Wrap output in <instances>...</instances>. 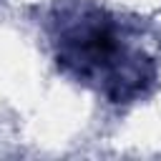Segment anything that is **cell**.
<instances>
[{"label": "cell", "mask_w": 161, "mask_h": 161, "mask_svg": "<svg viewBox=\"0 0 161 161\" xmlns=\"http://www.w3.org/2000/svg\"><path fill=\"white\" fill-rule=\"evenodd\" d=\"M58 65L83 83L103 88V93L126 103L143 93L153 80L151 60L123 43V35L113 18L98 8H80L60 23L55 35Z\"/></svg>", "instance_id": "1"}]
</instances>
